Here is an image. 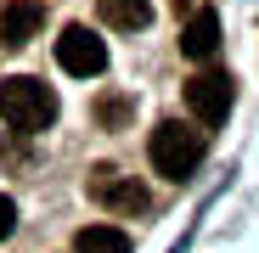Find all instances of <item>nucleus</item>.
I'll return each mask as SVG.
<instances>
[{"mask_svg": "<svg viewBox=\"0 0 259 253\" xmlns=\"http://www.w3.org/2000/svg\"><path fill=\"white\" fill-rule=\"evenodd\" d=\"M0 118H6L17 135L51 130V124H57V90H51L46 79H28V73L0 79Z\"/></svg>", "mask_w": 259, "mask_h": 253, "instance_id": "obj_1", "label": "nucleus"}, {"mask_svg": "<svg viewBox=\"0 0 259 253\" xmlns=\"http://www.w3.org/2000/svg\"><path fill=\"white\" fill-rule=\"evenodd\" d=\"M147 158H152V169L163 180H186V175H197V163L208 158V135L192 130V124H181V118H163L152 130Z\"/></svg>", "mask_w": 259, "mask_h": 253, "instance_id": "obj_2", "label": "nucleus"}, {"mask_svg": "<svg viewBox=\"0 0 259 253\" xmlns=\"http://www.w3.org/2000/svg\"><path fill=\"white\" fill-rule=\"evenodd\" d=\"M84 191H91V203L113 208V214H147V203H152L147 186L136 175H124V169H113V163H96L84 175Z\"/></svg>", "mask_w": 259, "mask_h": 253, "instance_id": "obj_3", "label": "nucleus"}, {"mask_svg": "<svg viewBox=\"0 0 259 253\" xmlns=\"http://www.w3.org/2000/svg\"><path fill=\"white\" fill-rule=\"evenodd\" d=\"M57 62H62V73H73V79H96V73L107 68V39L91 34L84 23H68L62 39H57Z\"/></svg>", "mask_w": 259, "mask_h": 253, "instance_id": "obj_4", "label": "nucleus"}, {"mask_svg": "<svg viewBox=\"0 0 259 253\" xmlns=\"http://www.w3.org/2000/svg\"><path fill=\"white\" fill-rule=\"evenodd\" d=\"M231 102H237V79L220 73V68H208V73H197V79L186 84V107H192L197 124H226Z\"/></svg>", "mask_w": 259, "mask_h": 253, "instance_id": "obj_5", "label": "nucleus"}, {"mask_svg": "<svg viewBox=\"0 0 259 253\" xmlns=\"http://www.w3.org/2000/svg\"><path fill=\"white\" fill-rule=\"evenodd\" d=\"M39 23H46V6H39V0H12V6L0 12V45L6 51L28 45V39L39 34Z\"/></svg>", "mask_w": 259, "mask_h": 253, "instance_id": "obj_6", "label": "nucleus"}, {"mask_svg": "<svg viewBox=\"0 0 259 253\" xmlns=\"http://www.w3.org/2000/svg\"><path fill=\"white\" fill-rule=\"evenodd\" d=\"M181 51H186L192 62H208L214 51H220V17H214L208 6H197V12L186 17V28H181Z\"/></svg>", "mask_w": 259, "mask_h": 253, "instance_id": "obj_7", "label": "nucleus"}, {"mask_svg": "<svg viewBox=\"0 0 259 253\" xmlns=\"http://www.w3.org/2000/svg\"><path fill=\"white\" fill-rule=\"evenodd\" d=\"M102 23L118 34H136L152 23V0H102Z\"/></svg>", "mask_w": 259, "mask_h": 253, "instance_id": "obj_8", "label": "nucleus"}, {"mask_svg": "<svg viewBox=\"0 0 259 253\" xmlns=\"http://www.w3.org/2000/svg\"><path fill=\"white\" fill-rule=\"evenodd\" d=\"M73 253H130V236L118 225H84L73 236Z\"/></svg>", "mask_w": 259, "mask_h": 253, "instance_id": "obj_9", "label": "nucleus"}, {"mask_svg": "<svg viewBox=\"0 0 259 253\" xmlns=\"http://www.w3.org/2000/svg\"><path fill=\"white\" fill-rule=\"evenodd\" d=\"M12 231H17V203H12L6 191H0V242H6Z\"/></svg>", "mask_w": 259, "mask_h": 253, "instance_id": "obj_10", "label": "nucleus"}, {"mask_svg": "<svg viewBox=\"0 0 259 253\" xmlns=\"http://www.w3.org/2000/svg\"><path fill=\"white\" fill-rule=\"evenodd\" d=\"M124 113H130V102H118V96H113V102H102V124H118Z\"/></svg>", "mask_w": 259, "mask_h": 253, "instance_id": "obj_11", "label": "nucleus"}, {"mask_svg": "<svg viewBox=\"0 0 259 253\" xmlns=\"http://www.w3.org/2000/svg\"><path fill=\"white\" fill-rule=\"evenodd\" d=\"M175 12H186V17H192V12H197V0H175Z\"/></svg>", "mask_w": 259, "mask_h": 253, "instance_id": "obj_12", "label": "nucleus"}]
</instances>
